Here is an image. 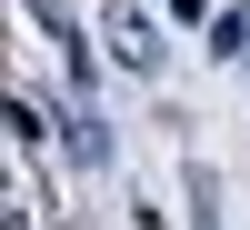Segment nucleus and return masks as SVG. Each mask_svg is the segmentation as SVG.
<instances>
[{"instance_id":"nucleus-3","label":"nucleus","mask_w":250,"mask_h":230,"mask_svg":"<svg viewBox=\"0 0 250 230\" xmlns=\"http://www.w3.org/2000/svg\"><path fill=\"white\" fill-rule=\"evenodd\" d=\"M210 50H220V60L250 50V10H220V20H210Z\"/></svg>"},{"instance_id":"nucleus-1","label":"nucleus","mask_w":250,"mask_h":230,"mask_svg":"<svg viewBox=\"0 0 250 230\" xmlns=\"http://www.w3.org/2000/svg\"><path fill=\"white\" fill-rule=\"evenodd\" d=\"M100 40L120 50V70H160V30H150L140 0H110V10H100Z\"/></svg>"},{"instance_id":"nucleus-4","label":"nucleus","mask_w":250,"mask_h":230,"mask_svg":"<svg viewBox=\"0 0 250 230\" xmlns=\"http://www.w3.org/2000/svg\"><path fill=\"white\" fill-rule=\"evenodd\" d=\"M190 220H200V230H220V190H210V170H190Z\"/></svg>"},{"instance_id":"nucleus-2","label":"nucleus","mask_w":250,"mask_h":230,"mask_svg":"<svg viewBox=\"0 0 250 230\" xmlns=\"http://www.w3.org/2000/svg\"><path fill=\"white\" fill-rule=\"evenodd\" d=\"M60 150H70L80 170H100V160H110V130H100V110H70V120H60Z\"/></svg>"}]
</instances>
